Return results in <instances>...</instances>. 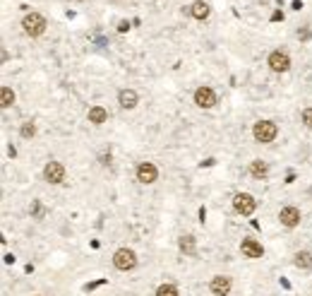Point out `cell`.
Segmentation results:
<instances>
[{"label":"cell","mask_w":312,"mask_h":296,"mask_svg":"<svg viewBox=\"0 0 312 296\" xmlns=\"http://www.w3.org/2000/svg\"><path fill=\"white\" fill-rule=\"evenodd\" d=\"M276 135H279V128H276V123H272V120H259V123H255V128H252V137L262 144L274 142Z\"/></svg>","instance_id":"6da1fadb"},{"label":"cell","mask_w":312,"mask_h":296,"mask_svg":"<svg viewBox=\"0 0 312 296\" xmlns=\"http://www.w3.org/2000/svg\"><path fill=\"white\" fill-rule=\"evenodd\" d=\"M113 265L120 272H127V270H132L137 265V253L132 248H118L116 256H113Z\"/></svg>","instance_id":"7a4b0ae2"},{"label":"cell","mask_w":312,"mask_h":296,"mask_svg":"<svg viewBox=\"0 0 312 296\" xmlns=\"http://www.w3.org/2000/svg\"><path fill=\"white\" fill-rule=\"evenodd\" d=\"M22 27L29 36H41V34L46 32V19H43V15H39V12H31V15H24Z\"/></svg>","instance_id":"3957f363"},{"label":"cell","mask_w":312,"mask_h":296,"mask_svg":"<svg viewBox=\"0 0 312 296\" xmlns=\"http://www.w3.org/2000/svg\"><path fill=\"white\" fill-rule=\"evenodd\" d=\"M233 207L238 215L242 217H250L252 212H255V207H257V202H255V198L250 195V193H238L233 198Z\"/></svg>","instance_id":"277c9868"},{"label":"cell","mask_w":312,"mask_h":296,"mask_svg":"<svg viewBox=\"0 0 312 296\" xmlns=\"http://www.w3.org/2000/svg\"><path fill=\"white\" fill-rule=\"evenodd\" d=\"M43 178L53 185L62 183L65 181V166H62L60 161H48L46 166H43Z\"/></svg>","instance_id":"5b68a950"},{"label":"cell","mask_w":312,"mask_h":296,"mask_svg":"<svg viewBox=\"0 0 312 296\" xmlns=\"http://www.w3.org/2000/svg\"><path fill=\"white\" fill-rule=\"evenodd\" d=\"M266 63H269V68H272L274 72H286L291 68V56L286 51H272Z\"/></svg>","instance_id":"8992f818"},{"label":"cell","mask_w":312,"mask_h":296,"mask_svg":"<svg viewBox=\"0 0 312 296\" xmlns=\"http://www.w3.org/2000/svg\"><path fill=\"white\" fill-rule=\"evenodd\" d=\"M279 219L286 229H296V226L300 224V209L293 207V205H288V207H283L279 212Z\"/></svg>","instance_id":"52a82bcc"},{"label":"cell","mask_w":312,"mask_h":296,"mask_svg":"<svg viewBox=\"0 0 312 296\" xmlns=\"http://www.w3.org/2000/svg\"><path fill=\"white\" fill-rule=\"evenodd\" d=\"M156 178H159V168L151 161H142L140 166H137V181L140 183H154Z\"/></svg>","instance_id":"ba28073f"},{"label":"cell","mask_w":312,"mask_h":296,"mask_svg":"<svg viewBox=\"0 0 312 296\" xmlns=\"http://www.w3.org/2000/svg\"><path fill=\"white\" fill-rule=\"evenodd\" d=\"M195 104L199 109H211V106L216 104V94H214V89L211 87H199L195 92Z\"/></svg>","instance_id":"9c48e42d"},{"label":"cell","mask_w":312,"mask_h":296,"mask_svg":"<svg viewBox=\"0 0 312 296\" xmlns=\"http://www.w3.org/2000/svg\"><path fill=\"white\" fill-rule=\"evenodd\" d=\"M240 253L245 258H250V260H257V258L264 256V250H262V243H257L255 239H242Z\"/></svg>","instance_id":"30bf717a"},{"label":"cell","mask_w":312,"mask_h":296,"mask_svg":"<svg viewBox=\"0 0 312 296\" xmlns=\"http://www.w3.org/2000/svg\"><path fill=\"white\" fill-rule=\"evenodd\" d=\"M209 289H211V294L214 296H228V291H231V277H226V274H216V277L211 280Z\"/></svg>","instance_id":"8fae6325"},{"label":"cell","mask_w":312,"mask_h":296,"mask_svg":"<svg viewBox=\"0 0 312 296\" xmlns=\"http://www.w3.org/2000/svg\"><path fill=\"white\" fill-rule=\"evenodd\" d=\"M86 118H89V123H94V125H101V123L108 120V111H106L103 106H92L89 113H86Z\"/></svg>","instance_id":"7c38bea8"},{"label":"cell","mask_w":312,"mask_h":296,"mask_svg":"<svg viewBox=\"0 0 312 296\" xmlns=\"http://www.w3.org/2000/svg\"><path fill=\"white\" fill-rule=\"evenodd\" d=\"M118 104L123 106V109H135L137 106V92L135 89H123L118 94Z\"/></svg>","instance_id":"4fadbf2b"},{"label":"cell","mask_w":312,"mask_h":296,"mask_svg":"<svg viewBox=\"0 0 312 296\" xmlns=\"http://www.w3.org/2000/svg\"><path fill=\"white\" fill-rule=\"evenodd\" d=\"M178 248H180V253H185V256H195L197 253V243H195V236H180V241H178Z\"/></svg>","instance_id":"5bb4252c"},{"label":"cell","mask_w":312,"mask_h":296,"mask_svg":"<svg viewBox=\"0 0 312 296\" xmlns=\"http://www.w3.org/2000/svg\"><path fill=\"white\" fill-rule=\"evenodd\" d=\"M190 12H192L195 19H207V17H209V5H207L204 0H197V3H192Z\"/></svg>","instance_id":"9a60e30c"},{"label":"cell","mask_w":312,"mask_h":296,"mask_svg":"<svg viewBox=\"0 0 312 296\" xmlns=\"http://www.w3.org/2000/svg\"><path fill=\"white\" fill-rule=\"evenodd\" d=\"M250 174H252L255 178H266V174H269V166H266V161L255 159L252 164H250Z\"/></svg>","instance_id":"2e32d148"},{"label":"cell","mask_w":312,"mask_h":296,"mask_svg":"<svg viewBox=\"0 0 312 296\" xmlns=\"http://www.w3.org/2000/svg\"><path fill=\"white\" fill-rule=\"evenodd\" d=\"M296 267H300V270L312 267V253L310 250H298L296 253Z\"/></svg>","instance_id":"e0dca14e"},{"label":"cell","mask_w":312,"mask_h":296,"mask_svg":"<svg viewBox=\"0 0 312 296\" xmlns=\"http://www.w3.org/2000/svg\"><path fill=\"white\" fill-rule=\"evenodd\" d=\"M12 104H15V92L10 87H3L0 89V106H3V109H10Z\"/></svg>","instance_id":"ac0fdd59"},{"label":"cell","mask_w":312,"mask_h":296,"mask_svg":"<svg viewBox=\"0 0 312 296\" xmlns=\"http://www.w3.org/2000/svg\"><path fill=\"white\" fill-rule=\"evenodd\" d=\"M19 135H22L24 140H31V137L36 135V125H34L31 120H27V123H24L22 128H19Z\"/></svg>","instance_id":"d6986e66"},{"label":"cell","mask_w":312,"mask_h":296,"mask_svg":"<svg viewBox=\"0 0 312 296\" xmlns=\"http://www.w3.org/2000/svg\"><path fill=\"white\" fill-rule=\"evenodd\" d=\"M156 296H178V289L173 287V284H161V287L156 289Z\"/></svg>","instance_id":"ffe728a7"},{"label":"cell","mask_w":312,"mask_h":296,"mask_svg":"<svg viewBox=\"0 0 312 296\" xmlns=\"http://www.w3.org/2000/svg\"><path fill=\"white\" fill-rule=\"evenodd\" d=\"M300 118H303L305 128H312V106H310V109H305V111H303V116H300Z\"/></svg>","instance_id":"44dd1931"},{"label":"cell","mask_w":312,"mask_h":296,"mask_svg":"<svg viewBox=\"0 0 312 296\" xmlns=\"http://www.w3.org/2000/svg\"><path fill=\"white\" fill-rule=\"evenodd\" d=\"M127 29H130V22H127V19L118 22V32H127Z\"/></svg>","instance_id":"7402d4cb"}]
</instances>
